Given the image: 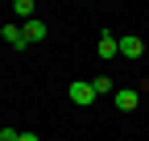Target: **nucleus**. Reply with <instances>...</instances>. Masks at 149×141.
<instances>
[{
    "label": "nucleus",
    "mask_w": 149,
    "mask_h": 141,
    "mask_svg": "<svg viewBox=\"0 0 149 141\" xmlns=\"http://www.w3.org/2000/svg\"><path fill=\"white\" fill-rule=\"evenodd\" d=\"M66 96L79 104V108H87V104H95V100H100V96H95V87H91V79H74Z\"/></svg>",
    "instance_id": "1"
},
{
    "label": "nucleus",
    "mask_w": 149,
    "mask_h": 141,
    "mask_svg": "<svg viewBox=\"0 0 149 141\" xmlns=\"http://www.w3.org/2000/svg\"><path fill=\"white\" fill-rule=\"evenodd\" d=\"M95 54H100L104 62H112V58L120 54V38H116V33H108V29H104V33H100V42H95Z\"/></svg>",
    "instance_id": "2"
},
{
    "label": "nucleus",
    "mask_w": 149,
    "mask_h": 141,
    "mask_svg": "<svg viewBox=\"0 0 149 141\" xmlns=\"http://www.w3.org/2000/svg\"><path fill=\"white\" fill-rule=\"evenodd\" d=\"M0 38H4L13 50H29V42H25V29L17 25V21H4V29H0Z\"/></svg>",
    "instance_id": "3"
},
{
    "label": "nucleus",
    "mask_w": 149,
    "mask_h": 141,
    "mask_svg": "<svg viewBox=\"0 0 149 141\" xmlns=\"http://www.w3.org/2000/svg\"><path fill=\"white\" fill-rule=\"evenodd\" d=\"M21 29H25V42H29V46H37V42H46V33H50V29H46V21H37V17H33L29 25H21Z\"/></svg>",
    "instance_id": "4"
},
{
    "label": "nucleus",
    "mask_w": 149,
    "mask_h": 141,
    "mask_svg": "<svg viewBox=\"0 0 149 141\" xmlns=\"http://www.w3.org/2000/svg\"><path fill=\"white\" fill-rule=\"evenodd\" d=\"M137 100H141V96H137V91H128V87H120V91L112 96V104H116L120 112H133V108H137Z\"/></svg>",
    "instance_id": "5"
},
{
    "label": "nucleus",
    "mask_w": 149,
    "mask_h": 141,
    "mask_svg": "<svg viewBox=\"0 0 149 141\" xmlns=\"http://www.w3.org/2000/svg\"><path fill=\"white\" fill-rule=\"evenodd\" d=\"M120 54H124V58H141V54H145V42L128 33V38H120Z\"/></svg>",
    "instance_id": "6"
},
{
    "label": "nucleus",
    "mask_w": 149,
    "mask_h": 141,
    "mask_svg": "<svg viewBox=\"0 0 149 141\" xmlns=\"http://www.w3.org/2000/svg\"><path fill=\"white\" fill-rule=\"evenodd\" d=\"M33 13H37V8H33V0H17V4H13V17H17L21 25H29V21H33Z\"/></svg>",
    "instance_id": "7"
},
{
    "label": "nucleus",
    "mask_w": 149,
    "mask_h": 141,
    "mask_svg": "<svg viewBox=\"0 0 149 141\" xmlns=\"http://www.w3.org/2000/svg\"><path fill=\"white\" fill-rule=\"evenodd\" d=\"M91 87H95V96H116V91H120L108 75H95V79H91Z\"/></svg>",
    "instance_id": "8"
},
{
    "label": "nucleus",
    "mask_w": 149,
    "mask_h": 141,
    "mask_svg": "<svg viewBox=\"0 0 149 141\" xmlns=\"http://www.w3.org/2000/svg\"><path fill=\"white\" fill-rule=\"evenodd\" d=\"M0 141H21V133L17 129H0Z\"/></svg>",
    "instance_id": "9"
},
{
    "label": "nucleus",
    "mask_w": 149,
    "mask_h": 141,
    "mask_svg": "<svg viewBox=\"0 0 149 141\" xmlns=\"http://www.w3.org/2000/svg\"><path fill=\"white\" fill-rule=\"evenodd\" d=\"M21 141H42V137H37V133H21Z\"/></svg>",
    "instance_id": "10"
}]
</instances>
